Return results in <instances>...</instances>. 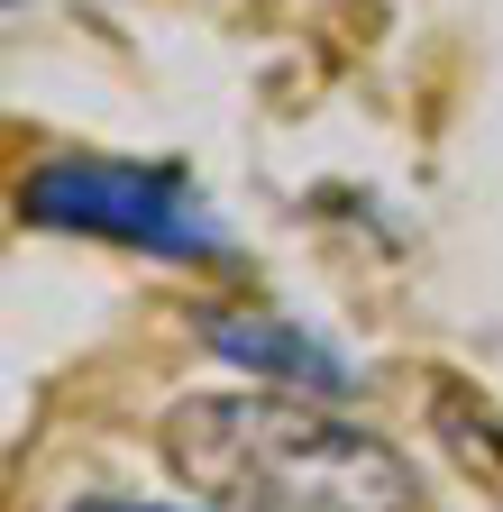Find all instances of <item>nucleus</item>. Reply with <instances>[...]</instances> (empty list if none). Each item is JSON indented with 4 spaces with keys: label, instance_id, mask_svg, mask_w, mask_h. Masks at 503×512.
I'll list each match as a JSON object with an SVG mask.
<instances>
[{
    "label": "nucleus",
    "instance_id": "39448f33",
    "mask_svg": "<svg viewBox=\"0 0 503 512\" xmlns=\"http://www.w3.org/2000/svg\"><path fill=\"white\" fill-rule=\"evenodd\" d=\"M10 10H19V0H10Z\"/></svg>",
    "mask_w": 503,
    "mask_h": 512
},
{
    "label": "nucleus",
    "instance_id": "20e7f679",
    "mask_svg": "<svg viewBox=\"0 0 503 512\" xmlns=\"http://www.w3.org/2000/svg\"><path fill=\"white\" fill-rule=\"evenodd\" d=\"M65 512H174V503H119L110 494V503H65Z\"/></svg>",
    "mask_w": 503,
    "mask_h": 512
},
{
    "label": "nucleus",
    "instance_id": "7ed1b4c3",
    "mask_svg": "<svg viewBox=\"0 0 503 512\" xmlns=\"http://www.w3.org/2000/svg\"><path fill=\"white\" fill-rule=\"evenodd\" d=\"M202 339H211L220 357H238V366L275 375V384L348 394V357H339V348H321V339H302V330H284V320H229V311H211V320H202Z\"/></svg>",
    "mask_w": 503,
    "mask_h": 512
},
{
    "label": "nucleus",
    "instance_id": "f257e3e1",
    "mask_svg": "<svg viewBox=\"0 0 503 512\" xmlns=\"http://www.w3.org/2000/svg\"><path fill=\"white\" fill-rule=\"evenodd\" d=\"M165 467L220 512H412L403 448L302 403L293 384L183 394L165 412Z\"/></svg>",
    "mask_w": 503,
    "mask_h": 512
},
{
    "label": "nucleus",
    "instance_id": "f03ea898",
    "mask_svg": "<svg viewBox=\"0 0 503 512\" xmlns=\"http://www.w3.org/2000/svg\"><path fill=\"white\" fill-rule=\"evenodd\" d=\"M28 220L46 229H83V238H129V247H156V256H211L220 229L193 211V192L174 174H138V165H46L28 174Z\"/></svg>",
    "mask_w": 503,
    "mask_h": 512
}]
</instances>
